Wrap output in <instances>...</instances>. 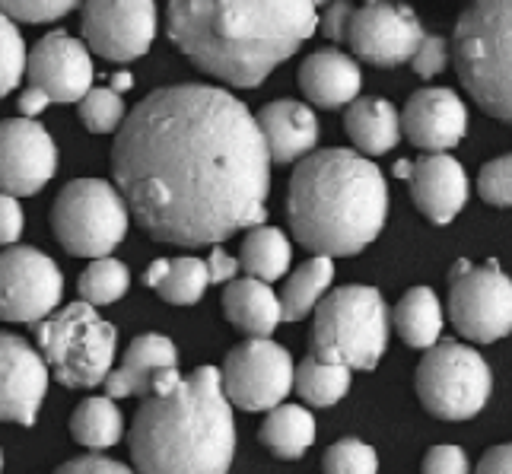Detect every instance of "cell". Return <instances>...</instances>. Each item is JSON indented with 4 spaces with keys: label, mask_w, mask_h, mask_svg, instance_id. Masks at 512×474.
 <instances>
[{
    "label": "cell",
    "mask_w": 512,
    "mask_h": 474,
    "mask_svg": "<svg viewBox=\"0 0 512 474\" xmlns=\"http://www.w3.org/2000/svg\"><path fill=\"white\" fill-rule=\"evenodd\" d=\"M112 172L144 233L172 245H217L258 226L271 191L258 118L207 83L166 86L134 105Z\"/></svg>",
    "instance_id": "6da1fadb"
},
{
    "label": "cell",
    "mask_w": 512,
    "mask_h": 474,
    "mask_svg": "<svg viewBox=\"0 0 512 474\" xmlns=\"http://www.w3.org/2000/svg\"><path fill=\"white\" fill-rule=\"evenodd\" d=\"M319 0H169V39L229 86H258L319 29Z\"/></svg>",
    "instance_id": "7a4b0ae2"
},
{
    "label": "cell",
    "mask_w": 512,
    "mask_h": 474,
    "mask_svg": "<svg viewBox=\"0 0 512 474\" xmlns=\"http://www.w3.org/2000/svg\"><path fill=\"white\" fill-rule=\"evenodd\" d=\"M131 459L147 474H220L233 465L236 424L220 370L156 373L131 424Z\"/></svg>",
    "instance_id": "3957f363"
},
{
    "label": "cell",
    "mask_w": 512,
    "mask_h": 474,
    "mask_svg": "<svg viewBox=\"0 0 512 474\" xmlns=\"http://www.w3.org/2000/svg\"><path fill=\"white\" fill-rule=\"evenodd\" d=\"M388 214V188L373 160L353 150H315L296 166L287 217L299 245L347 258L373 242Z\"/></svg>",
    "instance_id": "277c9868"
},
{
    "label": "cell",
    "mask_w": 512,
    "mask_h": 474,
    "mask_svg": "<svg viewBox=\"0 0 512 474\" xmlns=\"http://www.w3.org/2000/svg\"><path fill=\"white\" fill-rule=\"evenodd\" d=\"M455 70L487 115L512 125V0H471L455 26Z\"/></svg>",
    "instance_id": "5b68a950"
},
{
    "label": "cell",
    "mask_w": 512,
    "mask_h": 474,
    "mask_svg": "<svg viewBox=\"0 0 512 474\" xmlns=\"http://www.w3.org/2000/svg\"><path fill=\"white\" fill-rule=\"evenodd\" d=\"M388 306L376 287H341L315 306L312 354L350 370H373L388 347Z\"/></svg>",
    "instance_id": "8992f818"
},
{
    "label": "cell",
    "mask_w": 512,
    "mask_h": 474,
    "mask_svg": "<svg viewBox=\"0 0 512 474\" xmlns=\"http://www.w3.org/2000/svg\"><path fill=\"white\" fill-rule=\"evenodd\" d=\"M35 341L48 370L67 389H93L112 373L118 331L105 322L93 303H70L42 319Z\"/></svg>",
    "instance_id": "52a82bcc"
},
{
    "label": "cell",
    "mask_w": 512,
    "mask_h": 474,
    "mask_svg": "<svg viewBox=\"0 0 512 474\" xmlns=\"http://www.w3.org/2000/svg\"><path fill=\"white\" fill-rule=\"evenodd\" d=\"M131 207L125 195L102 179H77L64 185L55 207H51V226L58 242L70 255L102 258L128 236Z\"/></svg>",
    "instance_id": "ba28073f"
},
{
    "label": "cell",
    "mask_w": 512,
    "mask_h": 474,
    "mask_svg": "<svg viewBox=\"0 0 512 474\" xmlns=\"http://www.w3.org/2000/svg\"><path fill=\"white\" fill-rule=\"evenodd\" d=\"M490 389V366L478 350L458 341H436L417 366V398L433 417L468 420L481 414Z\"/></svg>",
    "instance_id": "9c48e42d"
},
{
    "label": "cell",
    "mask_w": 512,
    "mask_h": 474,
    "mask_svg": "<svg viewBox=\"0 0 512 474\" xmlns=\"http://www.w3.org/2000/svg\"><path fill=\"white\" fill-rule=\"evenodd\" d=\"M449 319L458 335L478 344H493L512 331V280L497 261L474 268L455 261L449 271Z\"/></svg>",
    "instance_id": "30bf717a"
},
{
    "label": "cell",
    "mask_w": 512,
    "mask_h": 474,
    "mask_svg": "<svg viewBox=\"0 0 512 474\" xmlns=\"http://www.w3.org/2000/svg\"><path fill=\"white\" fill-rule=\"evenodd\" d=\"M296 366L284 347L271 338H249L229 350L223 363V392L242 411H271L293 389Z\"/></svg>",
    "instance_id": "8fae6325"
},
{
    "label": "cell",
    "mask_w": 512,
    "mask_h": 474,
    "mask_svg": "<svg viewBox=\"0 0 512 474\" xmlns=\"http://www.w3.org/2000/svg\"><path fill=\"white\" fill-rule=\"evenodd\" d=\"M64 277L58 265L39 249L0 252V319L32 325L42 322L61 303Z\"/></svg>",
    "instance_id": "7c38bea8"
},
{
    "label": "cell",
    "mask_w": 512,
    "mask_h": 474,
    "mask_svg": "<svg viewBox=\"0 0 512 474\" xmlns=\"http://www.w3.org/2000/svg\"><path fill=\"white\" fill-rule=\"evenodd\" d=\"M344 42L353 48V55L369 64L395 67L414 58L417 45L423 42V26L411 7L369 0L366 7L350 10Z\"/></svg>",
    "instance_id": "4fadbf2b"
},
{
    "label": "cell",
    "mask_w": 512,
    "mask_h": 474,
    "mask_svg": "<svg viewBox=\"0 0 512 474\" xmlns=\"http://www.w3.org/2000/svg\"><path fill=\"white\" fill-rule=\"evenodd\" d=\"M83 39L105 61L144 58L156 39L153 0H86Z\"/></svg>",
    "instance_id": "5bb4252c"
},
{
    "label": "cell",
    "mask_w": 512,
    "mask_h": 474,
    "mask_svg": "<svg viewBox=\"0 0 512 474\" xmlns=\"http://www.w3.org/2000/svg\"><path fill=\"white\" fill-rule=\"evenodd\" d=\"M58 169V147L35 118L0 121V191L35 195Z\"/></svg>",
    "instance_id": "9a60e30c"
},
{
    "label": "cell",
    "mask_w": 512,
    "mask_h": 474,
    "mask_svg": "<svg viewBox=\"0 0 512 474\" xmlns=\"http://www.w3.org/2000/svg\"><path fill=\"white\" fill-rule=\"evenodd\" d=\"M26 77L51 102H80L93 90L90 48L67 32H51L26 58Z\"/></svg>",
    "instance_id": "2e32d148"
},
{
    "label": "cell",
    "mask_w": 512,
    "mask_h": 474,
    "mask_svg": "<svg viewBox=\"0 0 512 474\" xmlns=\"http://www.w3.org/2000/svg\"><path fill=\"white\" fill-rule=\"evenodd\" d=\"M48 373L42 350L0 331V420L32 427L48 392Z\"/></svg>",
    "instance_id": "e0dca14e"
},
{
    "label": "cell",
    "mask_w": 512,
    "mask_h": 474,
    "mask_svg": "<svg viewBox=\"0 0 512 474\" xmlns=\"http://www.w3.org/2000/svg\"><path fill=\"white\" fill-rule=\"evenodd\" d=\"M401 131L408 134L414 147L427 153H446L462 144L468 131V109L458 93L443 90H420L408 99L401 112Z\"/></svg>",
    "instance_id": "ac0fdd59"
},
{
    "label": "cell",
    "mask_w": 512,
    "mask_h": 474,
    "mask_svg": "<svg viewBox=\"0 0 512 474\" xmlns=\"http://www.w3.org/2000/svg\"><path fill=\"white\" fill-rule=\"evenodd\" d=\"M408 182L420 214L436 226L452 223L468 201V175L449 153H430L420 163H411Z\"/></svg>",
    "instance_id": "d6986e66"
},
{
    "label": "cell",
    "mask_w": 512,
    "mask_h": 474,
    "mask_svg": "<svg viewBox=\"0 0 512 474\" xmlns=\"http://www.w3.org/2000/svg\"><path fill=\"white\" fill-rule=\"evenodd\" d=\"M274 163H296L319 144V118L303 102L277 99L255 115Z\"/></svg>",
    "instance_id": "ffe728a7"
},
{
    "label": "cell",
    "mask_w": 512,
    "mask_h": 474,
    "mask_svg": "<svg viewBox=\"0 0 512 474\" xmlns=\"http://www.w3.org/2000/svg\"><path fill=\"white\" fill-rule=\"evenodd\" d=\"M360 67L344 51H315L299 67V90L306 93L309 102L322 105V109H341L360 96Z\"/></svg>",
    "instance_id": "44dd1931"
},
{
    "label": "cell",
    "mask_w": 512,
    "mask_h": 474,
    "mask_svg": "<svg viewBox=\"0 0 512 474\" xmlns=\"http://www.w3.org/2000/svg\"><path fill=\"white\" fill-rule=\"evenodd\" d=\"M166 366H179V350L163 335H140L128 347L125 360L118 370L105 376V392L112 398H128V395H147L156 373Z\"/></svg>",
    "instance_id": "7402d4cb"
},
{
    "label": "cell",
    "mask_w": 512,
    "mask_h": 474,
    "mask_svg": "<svg viewBox=\"0 0 512 474\" xmlns=\"http://www.w3.org/2000/svg\"><path fill=\"white\" fill-rule=\"evenodd\" d=\"M223 312L233 328L249 338H271L274 328L284 322L280 319V296L271 290L268 280L258 277L229 280L223 293Z\"/></svg>",
    "instance_id": "603a6c76"
},
{
    "label": "cell",
    "mask_w": 512,
    "mask_h": 474,
    "mask_svg": "<svg viewBox=\"0 0 512 474\" xmlns=\"http://www.w3.org/2000/svg\"><path fill=\"white\" fill-rule=\"evenodd\" d=\"M347 137L357 144L366 156H382L388 153L401 137V115L388 99H353L344 115Z\"/></svg>",
    "instance_id": "cb8c5ba5"
},
{
    "label": "cell",
    "mask_w": 512,
    "mask_h": 474,
    "mask_svg": "<svg viewBox=\"0 0 512 474\" xmlns=\"http://www.w3.org/2000/svg\"><path fill=\"white\" fill-rule=\"evenodd\" d=\"M147 287H153L172 306H194L210 287L207 261L201 258H156L147 268Z\"/></svg>",
    "instance_id": "d4e9b609"
},
{
    "label": "cell",
    "mask_w": 512,
    "mask_h": 474,
    "mask_svg": "<svg viewBox=\"0 0 512 474\" xmlns=\"http://www.w3.org/2000/svg\"><path fill=\"white\" fill-rule=\"evenodd\" d=\"M392 322L404 344L414 350H427L443 335V306H439L430 287H414L401 296Z\"/></svg>",
    "instance_id": "484cf974"
},
{
    "label": "cell",
    "mask_w": 512,
    "mask_h": 474,
    "mask_svg": "<svg viewBox=\"0 0 512 474\" xmlns=\"http://www.w3.org/2000/svg\"><path fill=\"white\" fill-rule=\"evenodd\" d=\"M261 443L268 446L277 459H303L306 449L315 443V420L299 405H274L258 430Z\"/></svg>",
    "instance_id": "4316f807"
},
{
    "label": "cell",
    "mask_w": 512,
    "mask_h": 474,
    "mask_svg": "<svg viewBox=\"0 0 512 474\" xmlns=\"http://www.w3.org/2000/svg\"><path fill=\"white\" fill-rule=\"evenodd\" d=\"M334 280V265L328 255H315L309 261H303L290 277L287 287L280 293V319L284 322H299L319 306V300L325 296V290Z\"/></svg>",
    "instance_id": "83f0119b"
},
{
    "label": "cell",
    "mask_w": 512,
    "mask_h": 474,
    "mask_svg": "<svg viewBox=\"0 0 512 474\" xmlns=\"http://www.w3.org/2000/svg\"><path fill=\"white\" fill-rule=\"evenodd\" d=\"M70 433L86 449H109L125 433V417H121L112 395L83 398L74 417H70Z\"/></svg>",
    "instance_id": "f1b7e54d"
},
{
    "label": "cell",
    "mask_w": 512,
    "mask_h": 474,
    "mask_svg": "<svg viewBox=\"0 0 512 474\" xmlns=\"http://www.w3.org/2000/svg\"><path fill=\"white\" fill-rule=\"evenodd\" d=\"M290 258H293V249H290V239L277 230V226H252V233L245 236L242 242V268L249 277H258V280H280L287 271H290Z\"/></svg>",
    "instance_id": "f546056e"
},
{
    "label": "cell",
    "mask_w": 512,
    "mask_h": 474,
    "mask_svg": "<svg viewBox=\"0 0 512 474\" xmlns=\"http://www.w3.org/2000/svg\"><path fill=\"white\" fill-rule=\"evenodd\" d=\"M293 385H296L299 398H306V405L331 408V405H338L350 389V366L328 363L312 354L296 366Z\"/></svg>",
    "instance_id": "4dcf8cb0"
},
{
    "label": "cell",
    "mask_w": 512,
    "mask_h": 474,
    "mask_svg": "<svg viewBox=\"0 0 512 474\" xmlns=\"http://www.w3.org/2000/svg\"><path fill=\"white\" fill-rule=\"evenodd\" d=\"M128 287H131L128 268L121 265L118 258H109V255L93 258V265L80 274V284H77L80 296H83L86 303H93V306L118 303L121 296L128 293Z\"/></svg>",
    "instance_id": "1f68e13d"
},
{
    "label": "cell",
    "mask_w": 512,
    "mask_h": 474,
    "mask_svg": "<svg viewBox=\"0 0 512 474\" xmlns=\"http://www.w3.org/2000/svg\"><path fill=\"white\" fill-rule=\"evenodd\" d=\"M26 42L16 29L13 16L0 7V99L13 93L26 74Z\"/></svg>",
    "instance_id": "d6a6232c"
},
{
    "label": "cell",
    "mask_w": 512,
    "mask_h": 474,
    "mask_svg": "<svg viewBox=\"0 0 512 474\" xmlns=\"http://www.w3.org/2000/svg\"><path fill=\"white\" fill-rule=\"evenodd\" d=\"M80 121L93 134H112L125 121V102L115 90H90L80 99Z\"/></svg>",
    "instance_id": "836d02e7"
},
{
    "label": "cell",
    "mask_w": 512,
    "mask_h": 474,
    "mask_svg": "<svg viewBox=\"0 0 512 474\" xmlns=\"http://www.w3.org/2000/svg\"><path fill=\"white\" fill-rule=\"evenodd\" d=\"M322 465L328 474H373L379 468V459L373 446L360 440H341L325 452Z\"/></svg>",
    "instance_id": "e575fe53"
},
{
    "label": "cell",
    "mask_w": 512,
    "mask_h": 474,
    "mask_svg": "<svg viewBox=\"0 0 512 474\" xmlns=\"http://www.w3.org/2000/svg\"><path fill=\"white\" fill-rule=\"evenodd\" d=\"M481 198L493 207H512V153L490 160L478 179Z\"/></svg>",
    "instance_id": "d590c367"
},
{
    "label": "cell",
    "mask_w": 512,
    "mask_h": 474,
    "mask_svg": "<svg viewBox=\"0 0 512 474\" xmlns=\"http://www.w3.org/2000/svg\"><path fill=\"white\" fill-rule=\"evenodd\" d=\"M80 0H0L13 20H23V23H51V20H61L70 10H74Z\"/></svg>",
    "instance_id": "8d00e7d4"
},
{
    "label": "cell",
    "mask_w": 512,
    "mask_h": 474,
    "mask_svg": "<svg viewBox=\"0 0 512 474\" xmlns=\"http://www.w3.org/2000/svg\"><path fill=\"white\" fill-rule=\"evenodd\" d=\"M449 61V42L443 39V35H423V42L417 45L414 51V74L417 77H436V74H443V67Z\"/></svg>",
    "instance_id": "74e56055"
},
{
    "label": "cell",
    "mask_w": 512,
    "mask_h": 474,
    "mask_svg": "<svg viewBox=\"0 0 512 474\" xmlns=\"http://www.w3.org/2000/svg\"><path fill=\"white\" fill-rule=\"evenodd\" d=\"M468 468V455L458 446H433L427 459H423V471L427 474H465Z\"/></svg>",
    "instance_id": "f35d334b"
},
{
    "label": "cell",
    "mask_w": 512,
    "mask_h": 474,
    "mask_svg": "<svg viewBox=\"0 0 512 474\" xmlns=\"http://www.w3.org/2000/svg\"><path fill=\"white\" fill-rule=\"evenodd\" d=\"M23 236V207L10 191H0V245H13Z\"/></svg>",
    "instance_id": "ab89813d"
},
{
    "label": "cell",
    "mask_w": 512,
    "mask_h": 474,
    "mask_svg": "<svg viewBox=\"0 0 512 474\" xmlns=\"http://www.w3.org/2000/svg\"><path fill=\"white\" fill-rule=\"evenodd\" d=\"M58 471L61 474H128L131 468L115 459H105V455H80V459L64 462Z\"/></svg>",
    "instance_id": "60d3db41"
},
{
    "label": "cell",
    "mask_w": 512,
    "mask_h": 474,
    "mask_svg": "<svg viewBox=\"0 0 512 474\" xmlns=\"http://www.w3.org/2000/svg\"><path fill=\"white\" fill-rule=\"evenodd\" d=\"M350 4L347 0H334V4L328 7V13L319 16V26L322 32L328 35L331 42H344V26H347V16H350Z\"/></svg>",
    "instance_id": "b9f144b4"
},
{
    "label": "cell",
    "mask_w": 512,
    "mask_h": 474,
    "mask_svg": "<svg viewBox=\"0 0 512 474\" xmlns=\"http://www.w3.org/2000/svg\"><path fill=\"white\" fill-rule=\"evenodd\" d=\"M481 474H512V443L506 446H493L484 459L478 462Z\"/></svg>",
    "instance_id": "7bdbcfd3"
},
{
    "label": "cell",
    "mask_w": 512,
    "mask_h": 474,
    "mask_svg": "<svg viewBox=\"0 0 512 474\" xmlns=\"http://www.w3.org/2000/svg\"><path fill=\"white\" fill-rule=\"evenodd\" d=\"M207 271H210V284H220V280H226V284H229V280L236 277L239 265H236V258H229L223 249H214L207 258Z\"/></svg>",
    "instance_id": "ee69618b"
},
{
    "label": "cell",
    "mask_w": 512,
    "mask_h": 474,
    "mask_svg": "<svg viewBox=\"0 0 512 474\" xmlns=\"http://www.w3.org/2000/svg\"><path fill=\"white\" fill-rule=\"evenodd\" d=\"M51 105V99L39 90V86H29V90L20 96V112L26 115V118H35V115H42L45 109Z\"/></svg>",
    "instance_id": "f6af8a7d"
},
{
    "label": "cell",
    "mask_w": 512,
    "mask_h": 474,
    "mask_svg": "<svg viewBox=\"0 0 512 474\" xmlns=\"http://www.w3.org/2000/svg\"><path fill=\"white\" fill-rule=\"evenodd\" d=\"M131 83H134L131 74H115V77H112V90H115V93H125V90H131Z\"/></svg>",
    "instance_id": "bcb514c9"
},
{
    "label": "cell",
    "mask_w": 512,
    "mask_h": 474,
    "mask_svg": "<svg viewBox=\"0 0 512 474\" xmlns=\"http://www.w3.org/2000/svg\"><path fill=\"white\" fill-rule=\"evenodd\" d=\"M408 172H411V163H408V160H401V163L395 166V175H398V179H408Z\"/></svg>",
    "instance_id": "7dc6e473"
},
{
    "label": "cell",
    "mask_w": 512,
    "mask_h": 474,
    "mask_svg": "<svg viewBox=\"0 0 512 474\" xmlns=\"http://www.w3.org/2000/svg\"><path fill=\"white\" fill-rule=\"evenodd\" d=\"M0 468H4V455H0Z\"/></svg>",
    "instance_id": "c3c4849f"
},
{
    "label": "cell",
    "mask_w": 512,
    "mask_h": 474,
    "mask_svg": "<svg viewBox=\"0 0 512 474\" xmlns=\"http://www.w3.org/2000/svg\"><path fill=\"white\" fill-rule=\"evenodd\" d=\"M319 4H328V0H319Z\"/></svg>",
    "instance_id": "681fc988"
}]
</instances>
